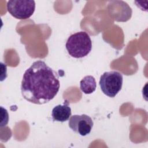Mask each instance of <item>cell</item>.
<instances>
[{
    "label": "cell",
    "mask_w": 148,
    "mask_h": 148,
    "mask_svg": "<svg viewBox=\"0 0 148 148\" xmlns=\"http://www.w3.org/2000/svg\"><path fill=\"white\" fill-rule=\"evenodd\" d=\"M71 116V109L68 101H65L62 105L56 106L52 110L51 117L53 121L64 122L67 121Z\"/></svg>",
    "instance_id": "6"
},
{
    "label": "cell",
    "mask_w": 148,
    "mask_h": 148,
    "mask_svg": "<svg viewBox=\"0 0 148 148\" xmlns=\"http://www.w3.org/2000/svg\"><path fill=\"white\" fill-rule=\"evenodd\" d=\"M123 75L117 71L104 72L99 80V86L102 92L106 95L113 98L122 88Z\"/></svg>",
    "instance_id": "3"
},
{
    "label": "cell",
    "mask_w": 148,
    "mask_h": 148,
    "mask_svg": "<svg viewBox=\"0 0 148 148\" xmlns=\"http://www.w3.org/2000/svg\"><path fill=\"white\" fill-rule=\"evenodd\" d=\"M68 124L69 128L81 136L89 134L94 125L92 119L87 114H75L71 117Z\"/></svg>",
    "instance_id": "5"
},
{
    "label": "cell",
    "mask_w": 148,
    "mask_h": 148,
    "mask_svg": "<svg viewBox=\"0 0 148 148\" xmlns=\"http://www.w3.org/2000/svg\"><path fill=\"white\" fill-rule=\"evenodd\" d=\"M97 88L95 79L91 75L86 76L80 82V88L86 94L94 92Z\"/></svg>",
    "instance_id": "7"
},
{
    "label": "cell",
    "mask_w": 148,
    "mask_h": 148,
    "mask_svg": "<svg viewBox=\"0 0 148 148\" xmlns=\"http://www.w3.org/2000/svg\"><path fill=\"white\" fill-rule=\"evenodd\" d=\"M60 87L58 73L44 61L38 60L25 71L21 91L23 98L28 102L42 105L56 97Z\"/></svg>",
    "instance_id": "1"
},
{
    "label": "cell",
    "mask_w": 148,
    "mask_h": 148,
    "mask_svg": "<svg viewBox=\"0 0 148 148\" xmlns=\"http://www.w3.org/2000/svg\"><path fill=\"white\" fill-rule=\"evenodd\" d=\"M7 10L14 17L20 20L29 18L35 9V2L32 0H10L7 2Z\"/></svg>",
    "instance_id": "4"
},
{
    "label": "cell",
    "mask_w": 148,
    "mask_h": 148,
    "mask_svg": "<svg viewBox=\"0 0 148 148\" xmlns=\"http://www.w3.org/2000/svg\"><path fill=\"white\" fill-rule=\"evenodd\" d=\"M68 54L76 58L87 56L92 49V42L89 35L84 31H80L71 35L65 45Z\"/></svg>",
    "instance_id": "2"
}]
</instances>
